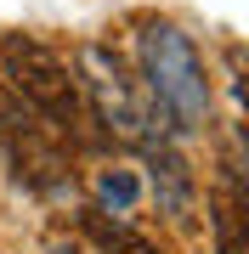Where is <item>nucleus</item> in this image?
<instances>
[{
    "label": "nucleus",
    "instance_id": "obj_1",
    "mask_svg": "<svg viewBox=\"0 0 249 254\" xmlns=\"http://www.w3.org/2000/svg\"><path fill=\"white\" fill-rule=\"evenodd\" d=\"M136 63H142V85L159 102V113L170 119V136H193L210 125V73L193 46V34H181L175 23L153 17L136 34Z\"/></svg>",
    "mask_w": 249,
    "mask_h": 254
},
{
    "label": "nucleus",
    "instance_id": "obj_2",
    "mask_svg": "<svg viewBox=\"0 0 249 254\" xmlns=\"http://www.w3.org/2000/svg\"><path fill=\"white\" fill-rule=\"evenodd\" d=\"M0 63H6L11 91L46 119L51 130L80 136V125H85V96H80V73L68 68L63 51H51L46 40H34V34H6V40H0Z\"/></svg>",
    "mask_w": 249,
    "mask_h": 254
},
{
    "label": "nucleus",
    "instance_id": "obj_3",
    "mask_svg": "<svg viewBox=\"0 0 249 254\" xmlns=\"http://www.w3.org/2000/svg\"><path fill=\"white\" fill-rule=\"evenodd\" d=\"M80 73H85V91H91L96 113H102V125H108L113 136L142 141V147L170 136V119L159 113V102L148 96V85H142V79H130L125 63H119L108 46L85 40V46H80Z\"/></svg>",
    "mask_w": 249,
    "mask_h": 254
},
{
    "label": "nucleus",
    "instance_id": "obj_4",
    "mask_svg": "<svg viewBox=\"0 0 249 254\" xmlns=\"http://www.w3.org/2000/svg\"><path fill=\"white\" fill-rule=\"evenodd\" d=\"M46 130L51 125H40V113L17 108V102L0 91V141H6L17 175H23L28 187H40V192H57V187L68 181V158H63V147H57Z\"/></svg>",
    "mask_w": 249,
    "mask_h": 254
},
{
    "label": "nucleus",
    "instance_id": "obj_5",
    "mask_svg": "<svg viewBox=\"0 0 249 254\" xmlns=\"http://www.w3.org/2000/svg\"><path fill=\"white\" fill-rule=\"evenodd\" d=\"M148 170H153V198H159V209L175 215V220H193V203H198L193 164L175 153V147H165V141H148Z\"/></svg>",
    "mask_w": 249,
    "mask_h": 254
},
{
    "label": "nucleus",
    "instance_id": "obj_6",
    "mask_svg": "<svg viewBox=\"0 0 249 254\" xmlns=\"http://www.w3.org/2000/svg\"><path fill=\"white\" fill-rule=\"evenodd\" d=\"M249 215H244V181L238 170H227L221 192L210 198V232H215V254H249Z\"/></svg>",
    "mask_w": 249,
    "mask_h": 254
},
{
    "label": "nucleus",
    "instance_id": "obj_7",
    "mask_svg": "<svg viewBox=\"0 0 249 254\" xmlns=\"http://www.w3.org/2000/svg\"><path fill=\"white\" fill-rule=\"evenodd\" d=\"M85 232L96 237V249H102V254H165L153 237L130 232L125 220H108V209H85Z\"/></svg>",
    "mask_w": 249,
    "mask_h": 254
},
{
    "label": "nucleus",
    "instance_id": "obj_8",
    "mask_svg": "<svg viewBox=\"0 0 249 254\" xmlns=\"http://www.w3.org/2000/svg\"><path fill=\"white\" fill-rule=\"evenodd\" d=\"M91 192H96L102 209H113V215H130L136 198H142V187H136V175H130V170H96Z\"/></svg>",
    "mask_w": 249,
    "mask_h": 254
},
{
    "label": "nucleus",
    "instance_id": "obj_9",
    "mask_svg": "<svg viewBox=\"0 0 249 254\" xmlns=\"http://www.w3.org/2000/svg\"><path fill=\"white\" fill-rule=\"evenodd\" d=\"M46 254H85V249H74V243H51Z\"/></svg>",
    "mask_w": 249,
    "mask_h": 254
}]
</instances>
